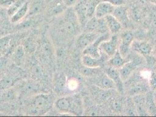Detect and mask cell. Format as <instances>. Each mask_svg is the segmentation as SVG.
Segmentation results:
<instances>
[{
    "instance_id": "6da1fadb",
    "label": "cell",
    "mask_w": 156,
    "mask_h": 117,
    "mask_svg": "<svg viewBox=\"0 0 156 117\" xmlns=\"http://www.w3.org/2000/svg\"><path fill=\"white\" fill-rule=\"evenodd\" d=\"M55 106L59 110L71 112L79 115L82 113V103L78 96L61 98L55 102Z\"/></svg>"
},
{
    "instance_id": "7a4b0ae2",
    "label": "cell",
    "mask_w": 156,
    "mask_h": 117,
    "mask_svg": "<svg viewBox=\"0 0 156 117\" xmlns=\"http://www.w3.org/2000/svg\"><path fill=\"white\" fill-rule=\"evenodd\" d=\"M143 58L142 56L132 58V60H129L121 68L118 69L121 78L124 81L130 77L137 69L143 64L144 62Z\"/></svg>"
},
{
    "instance_id": "3957f363",
    "label": "cell",
    "mask_w": 156,
    "mask_h": 117,
    "mask_svg": "<svg viewBox=\"0 0 156 117\" xmlns=\"http://www.w3.org/2000/svg\"><path fill=\"white\" fill-rule=\"evenodd\" d=\"M85 32L104 34L108 31L104 18H98L94 15L88 20L85 24Z\"/></svg>"
},
{
    "instance_id": "277c9868",
    "label": "cell",
    "mask_w": 156,
    "mask_h": 117,
    "mask_svg": "<svg viewBox=\"0 0 156 117\" xmlns=\"http://www.w3.org/2000/svg\"><path fill=\"white\" fill-rule=\"evenodd\" d=\"M119 43V38L117 35L114 34L110 39L101 42L99 46V49L100 52L110 58L118 51Z\"/></svg>"
},
{
    "instance_id": "5b68a950",
    "label": "cell",
    "mask_w": 156,
    "mask_h": 117,
    "mask_svg": "<svg viewBox=\"0 0 156 117\" xmlns=\"http://www.w3.org/2000/svg\"><path fill=\"white\" fill-rule=\"evenodd\" d=\"M134 40V35L131 31L122 33L119 38L118 51L124 58H127L129 54L131 45Z\"/></svg>"
},
{
    "instance_id": "8992f818",
    "label": "cell",
    "mask_w": 156,
    "mask_h": 117,
    "mask_svg": "<svg viewBox=\"0 0 156 117\" xmlns=\"http://www.w3.org/2000/svg\"><path fill=\"white\" fill-rule=\"evenodd\" d=\"M110 34L105 33L100 35L91 45L88 46L83 51V55H87L94 58H100L101 56V52L99 49V46L101 42L110 38Z\"/></svg>"
},
{
    "instance_id": "52a82bcc",
    "label": "cell",
    "mask_w": 156,
    "mask_h": 117,
    "mask_svg": "<svg viewBox=\"0 0 156 117\" xmlns=\"http://www.w3.org/2000/svg\"><path fill=\"white\" fill-rule=\"evenodd\" d=\"M89 0H80L75 6L74 10L77 15L79 24L85 26L87 21L89 20L88 16Z\"/></svg>"
},
{
    "instance_id": "ba28073f",
    "label": "cell",
    "mask_w": 156,
    "mask_h": 117,
    "mask_svg": "<svg viewBox=\"0 0 156 117\" xmlns=\"http://www.w3.org/2000/svg\"><path fill=\"white\" fill-rule=\"evenodd\" d=\"M108 57L104 53H101V56L100 58H94L87 55H83L82 58V63L83 66L91 67V68H98L101 67L106 63L108 60Z\"/></svg>"
},
{
    "instance_id": "9c48e42d",
    "label": "cell",
    "mask_w": 156,
    "mask_h": 117,
    "mask_svg": "<svg viewBox=\"0 0 156 117\" xmlns=\"http://www.w3.org/2000/svg\"><path fill=\"white\" fill-rule=\"evenodd\" d=\"M105 73L113 81L116 86L117 91L121 94H123L124 92V81L121 78L119 70L107 66L105 67Z\"/></svg>"
},
{
    "instance_id": "30bf717a",
    "label": "cell",
    "mask_w": 156,
    "mask_h": 117,
    "mask_svg": "<svg viewBox=\"0 0 156 117\" xmlns=\"http://www.w3.org/2000/svg\"><path fill=\"white\" fill-rule=\"evenodd\" d=\"M101 34L96 32H85L81 34L78 37L76 45L78 48L82 49L83 51L88 46L91 45Z\"/></svg>"
},
{
    "instance_id": "8fae6325",
    "label": "cell",
    "mask_w": 156,
    "mask_h": 117,
    "mask_svg": "<svg viewBox=\"0 0 156 117\" xmlns=\"http://www.w3.org/2000/svg\"><path fill=\"white\" fill-rule=\"evenodd\" d=\"M131 49L143 57L149 55L153 52L152 46L149 42L142 40H134L132 43Z\"/></svg>"
},
{
    "instance_id": "7c38bea8",
    "label": "cell",
    "mask_w": 156,
    "mask_h": 117,
    "mask_svg": "<svg viewBox=\"0 0 156 117\" xmlns=\"http://www.w3.org/2000/svg\"><path fill=\"white\" fill-rule=\"evenodd\" d=\"M47 13L49 17H52L65 12L68 8L62 0H51L47 4Z\"/></svg>"
},
{
    "instance_id": "4fadbf2b",
    "label": "cell",
    "mask_w": 156,
    "mask_h": 117,
    "mask_svg": "<svg viewBox=\"0 0 156 117\" xmlns=\"http://www.w3.org/2000/svg\"><path fill=\"white\" fill-rule=\"evenodd\" d=\"M95 84L98 88L104 90L116 89L114 83L105 73H101L98 74L95 80Z\"/></svg>"
},
{
    "instance_id": "5bb4252c",
    "label": "cell",
    "mask_w": 156,
    "mask_h": 117,
    "mask_svg": "<svg viewBox=\"0 0 156 117\" xmlns=\"http://www.w3.org/2000/svg\"><path fill=\"white\" fill-rule=\"evenodd\" d=\"M115 7L109 2L101 0L96 7L94 16L98 18H104L107 15L112 13Z\"/></svg>"
},
{
    "instance_id": "9a60e30c",
    "label": "cell",
    "mask_w": 156,
    "mask_h": 117,
    "mask_svg": "<svg viewBox=\"0 0 156 117\" xmlns=\"http://www.w3.org/2000/svg\"><path fill=\"white\" fill-rule=\"evenodd\" d=\"M128 8L124 6L115 7L114 11L112 13L117 20H118L121 24L122 25H126L129 21V16L128 12Z\"/></svg>"
},
{
    "instance_id": "2e32d148",
    "label": "cell",
    "mask_w": 156,
    "mask_h": 117,
    "mask_svg": "<svg viewBox=\"0 0 156 117\" xmlns=\"http://www.w3.org/2000/svg\"><path fill=\"white\" fill-rule=\"evenodd\" d=\"M108 31L112 34H117L122 28V24L112 14L108 15L104 18Z\"/></svg>"
},
{
    "instance_id": "e0dca14e",
    "label": "cell",
    "mask_w": 156,
    "mask_h": 117,
    "mask_svg": "<svg viewBox=\"0 0 156 117\" xmlns=\"http://www.w3.org/2000/svg\"><path fill=\"white\" fill-rule=\"evenodd\" d=\"M133 101L138 115H149L146 110L145 104V96H144V94H140L133 96Z\"/></svg>"
},
{
    "instance_id": "ac0fdd59",
    "label": "cell",
    "mask_w": 156,
    "mask_h": 117,
    "mask_svg": "<svg viewBox=\"0 0 156 117\" xmlns=\"http://www.w3.org/2000/svg\"><path fill=\"white\" fill-rule=\"evenodd\" d=\"M128 60H129L126 59V58H124V57H122L118 50L112 56H111L109 59H108L106 63L107 65L108 66H111L117 69H119Z\"/></svg>"
},
{
    "instance_id": "d6986e66",
    "label": "cell",
    "mask_w": 156,
    "mask_h": 117,
    "mask_svg": "<svg viewBox=\"0 0 156 117\" xmlns=\"http://www.w3.org/2000/svg\"><path fill=\"white\" fill-rule=\"evenodd\" d=\"M149 89L148 82L140 81L131 87L130 90L128 91V94L130 96L133 97L137 95L144 94L149 92Z\"/></svg>"
},
{
    "instance_id": "ffe728a7",
    "label": "cell",
    "mask_w": 156,
    "mask_h": 117,
    "mask_svg": "<svg viewBox=\"0 0 156 117\" xmlns=\"http://www.w3.org/2000/svg\"><path fill=\"white\" fill-rule=\"evenodd\" d=\"M145 104L146 110L151 116H156V104L153 94L147 92L145 95Z\"/></svg>"
},
{
    "instance_id": "44dd1931",
    "label": "cell",
    "mask_w": 156,
    "mask_h": 117,
    "mask_svg": "<svg viewBox=\"0 0 156 117\" xmlns=\"http://www.w3.org/2000/svg\"><path fill=\"white\" fill-rule=\"evenodd\" d=\"M29 0H27L12 17H11V22L13 23H16L23 19L26 15H27L29 12Z\"/></svg>"
},
{
    "instance_id": "7402d4cb",
    "label": "cell",
    "mask_w": 156,
    "mask_h": 117,
    "mask_svg": "<svg viewBox=\"0 0 156 117\" xmlns=\"http://www.w3.org/2000/svg\"><path fill=\"white\" fill-rule=\"evenodd\" d=\"M27 0H16L11 7H9L7 9V13L9 16L12 17L20 7H22L24 3Z\"/></svg>"
},
{
    "instance_id": "603a6c76",
    "label": "cell",
    "mask_w": 156,
    "mask_h": 117,
    "mask_svg": "<svg viewBox=\"0 0 156 117\" xmlns=\"http://www.w3.org/2000/svg\"><path fill=\"white\" fill-rule=\"evenodd\" d=\"M129 16L131 17V18L136 22H139L142 18V9L138 7H132L129 10H128Z\"/></svg>"
},
{
    "instance_id": "cb8c5ba5",
    "label": "cell",
    "mask_w": 156,
    "mask_h": 117,
    "mask_svg": "<svg viewBox=\"0 0 156 117\" xmlns=\"http://www.w3.org/2000/svg\"><path fill=\"white\" fill-rule=\"evenodd\" d=\"M66 85V77L64 75L59 76L55 84V90L57 92H62L65 90V87Z\"/></svg>"
},
{
    "instance_id": "d4e9b609",
    "label": "cell",
    "mask_w": 156,
    "mask_h": 117,
    "mask_svg": "<svg viewBox=\"0 0 156 117\" xmlns=\"http://www.w3.org/2000/svg\"><path fill=\"white\" fill-rule=\"evenodd\" d=\"M99 68H91V67H87L83 66V68L81 70V73L86 76H98L101 72H100Z\"/></svg>"
},
{
    "instance_id": "484cf974",
    "label": "cell",
    "mask_w": 156,
    "mask_h": 117,
    "mask_svg": "<svg viewBox=\"0 0 156 117\" xmlns=\"http://www.w3.org/2000/svg\"><path fill=\"white\" fill-rule=\"evenodd\" d=\"M48 101V100L46 96H40L36 98L34 104L36 107L43 108L47 105Z\"/></svg>"
},
{
    "instance_id": "4316f807",
    "label": "cell",
    "mask_w": 156,
    "mask_h": 117,
    "mask_svg": "<svg viewBox=\"0 0 156 117\" xmlns=\"http://www.w3.org/2000/svg\"><path fill=\"white\" fill-rule=\"evenodd\" d=\"M148 85L150 89L153 91H156V73L151 72L148 78Z\"/></svg>"
},
{
    "instance_id": "83f0119b",
    "label": "cell",
    "mask_w": 156,
    "mask_h": 117,
    "mask_svg": "<svg viewBox=\"0 0 156 117\" xmlns=\"http://www.w3.org/2000/svg\"><path fill=\"white\" fill-rule=\"evenodd\" d=\"M149 20V26L151 31L156 32V12H152Z\"/></svg>"
},
{
    "instance_id": "f1b7e54d",
    "label": "cell",
    "mask_w": 156,
    "mask_h": 117,
    "mask_svg": "<svg viewBox=\"0 0 156 117\" xmlns=\"http://www.w3.org/2000/svg\"><path fill=\"white\" fill-rule=\"evenodd\" d=\"M111 107L112 108V110L116 111H119L122 110V103L121 100H117L115 99L114 100H113L111 103Z\"/></svg>"
},
{
    "instance_id": "f546056e",
    "label": "cell",
    "mask_w": 156,
    "mask_h": 117,
    "mask_svg": "<svg viewBox=\"0 0 156 117\" xmlns=\"http://www.w3.org/2000/svg\"><path fill=\"white\" fill-rule=\"evenodd\" d=\"M66 85L69 90L73 91L77 89L78 87V83L75 79H71L68 82H66Z\"/></svg>"
},
{
    "instance_id": "4dcf8cb0",
    "label": "cell",
    "mask_w": 156,
    "mask_h": 117,
    "mask_svg": "<svg viewBox=\"0 0 156 117\" xmlns=\"http://www.w3.org/2000/svg\"><path fill=\"white\" fill-rule=\"evenodd\" d=\"M143 58H145V61H146L148 65L153 66L156 63V56H152L151 54L146 56Z\"/></svg>"
},
{
    "instance_id": "1f68e13d",
    "label": "cell",
    "mask_w": 156,
    "mask_h": 117,
    "mask_svg": "<svg viewBox=\"0 0 156 117\" xmlns=\"http://www.w3.org/2000/svg\"><path fill=\"white\" fill-rule=\"evenodd\" d=\"M104 1H106L109 2L111 5L114 7H118L125 5V0H102Z\"/></svg>"
},
{
    "instance_id": "d6a6232c",
    "label": "cell",
    "mask_w": 156,
    "mask_h": 117,
    "mask_svg": "<svg viewBox=\"0 0 156 117\" xmlns=\"http://www.w3.org/2000/svg\"><path fill=\"white\" fill-rule=\"evenodd\" d=\"M15 1L16 0H0V7L8 9Z\"/></svg>"
},
{
    "instance_id": "836d02e7",
    "label": "cell",
    "mask_w": 156,
    "mask_h": 117,
    "mask_svg": "<svg viewBox=\"0 0 156 117\" xmlns=\"http://www.w3.org/2000/svg\"><path fill=\"white\" fill-rule=\"evenodd\" d=\"M64 4L67 8H71L75 6L78 3L79 0H62Z\"/></svg>"
},
{
    "instance_id": "e575fe53",
    "label": "cell",
    "mask_w": 156,
    "mask_h": 117,
    "mask_svg": "<svg viewBox=\"0 0 156 117\" xmlns=\"http://www.w3.org/2000/svg\"><path fill=\"white\" fill-rule=\"evenodd\" d=\"M9 39L8 38H3L0 39V51H3L7 47L9 43Z\"/></svg>"
},
{
    "instance_id": "d590c367",
    "label": "cell",
    "mask_w": 156,
    "mask_h": 117,
    "mask_svg": "<svg viewBox=\"0 0 156 117\" xmlns=\"http://www.w3.org/2000/svg\"><path fill=\"white\" fill-rule=\"evenodd\" d=\"M6 65V60L5 58H0V72L2 71Z\"/></svg>"
},
{
    "instance_id": "8d00e7d4",
    "label": "cell",
    "mask_w": 156,
    "mask_h": 117,
    "mask_svg": "<svg viewBox=\"0 0 156 117\" xmlns=\"http://www.w3.org/2000/svg\"><path fill=\"white\" fill-rule=\"evenodd\" d=\"M5 8H3V7H0V17H2V15H3V13L4 12V10H5Z\"/></svg>"
},
{
    "instance_id": "74e56055",
    "label": "cell",
    "mask_w": 156,
    "mask_h": 117,
    "mask_svg": "<svg viewBox=\"0 0 156 117\" xmlns=\"http://www.w3.org/2000/svg\"><path fill=\"white\" fill-rule=\"evenodd\" d=\"M147 1L150 3H151V4L156 5V0H147Z\"/></svg>"
},
{
    "instance_id": "f35d334b",
    "label": "cell",
    "mask_w": 156,
    "mask_h": 117,
    "mask_svg": "<svg viewBox=\"0 0 156 117\" xmlns=\"http://www.w3.org/2000/svg\"><path fill=\"white\" fill-rule=\"evenodd\" d=\"M154 95H153V96H154V101H155V103H156V91H154Z\"/></svg>"
},
{
    "instance_id": "ab89813d",
    "label": "cell",
    "mask_w": 156,
    "mask_h": 117,
    "mask_svg": "<svg viewBox=\"0 0 156 117\" xmlns=\"http://www.w3.org/2000/svg\"><path fill=\"white\" fill-rule=\"evenodd\" d=\"M50 1H51V0H45V2H46V4H48Z\"/></svg>"
},
{
    "instance_id": "60d3db41",
    "label": "cell",
    "mask_w": 156,
    "mask_h": 117,
    "mask_svg": "<svg viewBox=\"0 0 156 117\" xmlns=\"http://www.w3.org/2000/svg\"><path fill=\"white\" fill-rule=\"evenodd\" d=\"M155 55H156V49H155Z\"/></svg>"
},
{
    "instance_id": "b9f144b4",
    "label": "cell",
    "mask_w": 156,
    "mask_h": 117,
    "mask_svg": "<svg viewBox=\"0 0 156 117\" xmlns=\"http://www.w3.org/2000/svg\"><path fill=\"white\" fill-rule=\"evenodd\" d=\"M125 1H126V0H125Z\"/></svg>"
}]
</instances>
